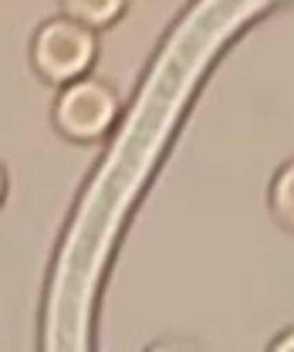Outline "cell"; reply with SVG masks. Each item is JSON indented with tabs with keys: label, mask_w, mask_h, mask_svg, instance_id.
<instances>
[{
	"label": "cell",
	"mask_w": 294,
	"mask_h": 352,
	"mask_svg": "<svg viewBox=\"0 0 294 352\" xmlns=\"http://www.w3.org/2000/svg\"><path fill=\"white\" fill-rule=\"evenodd\" d=\"M27 61L47 85H71L91 75L98 61V34L65 14L44 17L27 41Z\"/></svg>",
	"instance_id": "obj_1"
},
{
	"label": "cell",
	"mask_w": 294,
	"mask_h": 352,
	"mask_svg": "<svg viewBox=\"0 0 294 352\" xmlns=\"http://www.w3.org/2000/svg\"><path fill=\"white\" fill-rule=\"evenodd\" d=\"M122 95L102 75H84L71 85H61L51 102V126L61 139L75 146L102 142L119 122Z\"/></svg>",
	"instance_id": "obj_2"
},
{
	"label": "cell",
	"mask_w": 294,
	"mask_h": 352,
	"mask_svg": "<svg viewBox=\"0 0 294 352\" xmlns=\"http://www.w3.org/2000/svg\"><path fill=\"white\" fill-rule=\"evenodd\" d=\"M58 10L98 34V31L115 28L122 21V14L128 10V0H58Z\"/></svg>",
	"instance_id": "obj_3"
},
{
	"label": "cell",
	"mask_w": 294,
	"mask_h": 352,
	"mask_svg": "<svg viewBox=\"0 0 294 352\" xmlns=\"http://www.w3.org/2000/svg\"><path fill=\"white\" fill-rule=\"evenodd\" d=\"M267 210L281 230L294 234V156H288L267 183Z\"/></svg>",
	"instance_id": "obj_4"
},
{
	"label": "cell",
	"mask_w": 294,
	"mask_h": 352,
	"mask_svg": "<svg viewBox=\"0 0 294 352\" xmlns=\"http://www.w3.org/2000/svg\"><path fill=\"white\" fill-rule=\"evenodd\" d=\"M142 352H203V346L196 339H190V336H159Z\"/></svg>",
	"instance_id": "obj_5"
},
{
	"label": "cell",
	"mask_w": 294,
	"mask_h": 352,
	"mask_svg": "<svg viewBox=\"0 0 294 352\" xmlns=\"http://www.w3.org/2000/svg\"><path fill=\"white\" fill-rule=\"evenodd\" d=\"M264 352H294V325L281 329V332L267 342V349H264Z\"/></svg>",
	"instance_id": "obj_6"
},
{
	"label": "cell",
	"mask_w": 294,
	"mask_h": 352,
	"mask_svg": "<svg viewBox=\"0 0 294 352\" xmlns=\"http://www.w3.org/2000/svg\"><path fill=\"white\" fill-rule=\"evenodd\" d=\"M3 200H7V166L0 163V207H3Z\"/></svg>",
	"instance_id": "obj_7"
}]
</instances>
